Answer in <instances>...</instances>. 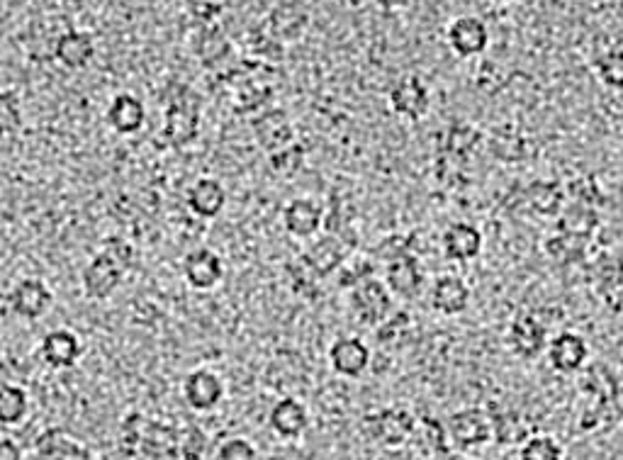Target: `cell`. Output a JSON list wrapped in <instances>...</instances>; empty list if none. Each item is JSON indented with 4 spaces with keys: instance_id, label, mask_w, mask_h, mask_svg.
<instances>
[{
    "instance_id": "obj_1",
    "label": "cell",
    "mask_w": 623,
    "mask_h": 460,
    "mask_svg": "<svg viewBox=\"0 0 623 460\" xmlns=\"http://www.w3.org/2000/svg\"><path fill=\"white\" fill-rule=\"evenodd\" d=\"M134 249L125 239H105L98 256L83 271V293L91 300H105L120 288V283L132 271Z\"/></svg>"
},
{
    "instance_id": "obj_2",
    "label": "cell",
    "mask_w": 623,
    "mask_h": 460,
    "mask_svg": "<svg viewBox=\"0 0 623 460\" xmlns=\"http://www.w3.org/2000/svg\"><path fill=\"white\" fill-rule=\"evenodd\" d=\"M200 98L193 88L176 86V91L166 95L164 139L168 147L185 149L198 139L200 132Z\"/></svg>"
},
{
    "instance_id": "obj_3",
    "label": "cell",
    "mask_w": 623,
    "mask_h": 460,
    "mask_svg": "<svg viewBox=\"0 0 623 460\" xmlns=\"http://www.w3.org/2000/svg\"><path fill=\"white\" fill-rule=\"evenodd\" d=\"M363 429L380 446L397 448L412 436L414 419L404 409H380V412H373L370 417L363 419Z\"/></svg>"
},
{
    "instance_id": "obj_4",
    "label": "cell",
    "mask_w": 623,
    "mask_h": 460,
    "mask_svg": "<svg viewBox=\"0 0 623 460\" xmlns=\"http://www.w3.org/2000/svg\"><path fill=\"white\" fill-rule=\"evenodd\" d=\"M351 307L363 324H380L390 317L392 300L385 285L368 276L351 288Z\"/></svg>"
},
{
    "instance_id": "obj_5",
    "label": "cell",
    "mask_w": 623,
    "mask_h": 460,
    "mask_svg": "<svg viewBox=\"0 0 623 460\" xmlns=\"http://www.w3.org/2000/svg\"><path fill=\"white\" fill-rule=\"evenodd\" d=\"M492 414L487 409L470 407L456 412L448 419V434L458 448H475L490 441L492 436Z\"/></svg>"
},
{
    "instance_id": "obj_6",
    "label": "cell",
    "mask_w": 623,
    "mask_h": 460,
    "mask_svg": "<svg viewBox=\"0 0 623 460\" xmlns=\"http://www.w3.org/2000/svg\"><path fill=\"white\" fill-rule=\"evenodd\" d=\"M8 302H10V310L18 314V317L35 322V319L44 317V314L52 310L54 295H52V290L47 288V283H42V280L25 278L15 285L13 293H10L8 297Z\"/></svg>"
},
{
    "instance_id": "obj_7",
    "label": "cell",
    "mask_w": 623,
    "mask_h": 460,
    "mask_svg": "<svg viewBox=\"0 0 623 460\" xmlns=\"http://www.w3.org/2000/svg\"><path fill=\"white\" fill-rule=\"evenodd\" d=\"M349 246L351 241L336 237V234L317 239L310 249L302 254V266H305V271H310L314 278L329 276V273H334L336 268L344 263L346 254H349Z\"/></svg>"
},
{
    "instance_id": "obj_8",
    "label": "cell",
    "mask_w": 623,
    "mask_h": 460,
    "mask_svg": "<svg viewBox=\"0 0 623 460\" xmlns=\"http://www.w3.org/2000/svg\"><path fill=\"white\" fill-rule=\"evenodd\" d=\"M35 456L37 460H98L88 446L76 441L66 431L44 429L35 441Z\"/></svg>"
},
{
    "instance_id": "obj_9",
    "label": "cell",
    "mask_w": 623,
    "mask_h": 460,
    "mask_svg": "<svg viewBox=\"0 0 623 460\" xmlns=\"http://www.w3.org/2000/svg\"><path fill=\"white\" fill-rule=\"evenodd\" d=\"M448 44L458 56H477L490 44V30L480 18L463 15L456 18L448 27Z\"/></svg>"
},
{
    "instance_id": "obj_10",
    "label": "cell",
    "mask_w": 623,
    "mask_h": 460,
    "mask_svg": "<svg viewBox=\"0 0 623 460\" xmlns=\"http://www.w3.org/2000/svg\"><path fill=\"white\" fill-rule=\"evenodd\" d=\"M183 397L188 407H193L195 412H210V409L220 405L224 397L220 375H215L212 370H195V373L185 378Z\"/></svg>"
},
{
    "instance_id": "obj_11",
    "label": "cell",
    "mask_w": 623,
    "mask_h": 460,
    "mask_svg": "<svg viewBox=\"0 0 623 460\" xmlns=\"http://www.w3.org/2000/svg\"><path fill=\"white\" fill-rule=\"evenodd\" d=\"M183 276L188 280L190 288L212 290L224 276L222 258L210 249L190 251L183 261Z\"/></svg>"
},
{
    "instance_id": "obj_12",
    "label": "cell",
    "mask_w": 623,
    "mask_h": 460,
    "mask_svg": "<svg viewBox=\"0 0 623 460\" xmlns=\"http://www.w3.org/2000/svg\"><path fill=\"white\" fill-rule=\"evenodd\" d=\"M254 137L263 149L275 154V151L293 144V122H290V117L283 110H268L254 120Z\"/></svg>"
},
{
    "instance_id": "obj_13",
    "label": "cell",
    "mask_w": 623,
    "mask_h": 460,
    "mask_svg": "<svg viewBox=\"0 0 623 460\" xmlns=\"http://www.w3.org/2000/svg\"><path fill=\"white\" fill-rule=\"evenodd\" d=\"M329 363L344 378H358L370 363V349L356 336H341L331 344Z\"/></svg>"
},
{
    "instance_id": "obj_14",
    "label": "cell",
    "mask_w": 623,
    "mask_h": 460,
    "mask_svg": "<svg viewBox=\"0 0 623 460\" xmlns=\"http://www.w3.org/2000/svg\"><path fill=\"white\" fill-rule=\"evenodd\" d=\"M39 353H42V361L49 368L64 370L74 368L76 361L81 358V341L74 332L69 329H54L42 339L39 344Z\"/></svg>"
},
{
    "instance_id": "obj_15",
    "label": "cell",
    "mask_w": 623,
    "mask_h": 460,
    "mask_svg": "<svg viewBox=\"0 0 623 460\" xmlns=\"http://www.w3.org/2000/svg\"><path fill=\"white\" fill-rule=\"evenodd\" d=\"M390 105L397 115L409 117V120H419L429 110V91L419 81V76H404L392 86Z\"/></svg>"
},
{
    "instance_id": "obj_16",
    "label": "cell",
    "mask_w": 623,
    "mask_h": 460,
    "mask_svg": "<svg viewBox=\"0 0 623 460\" xmlns=\"http://www.w3.org/2000/svg\"><path fill=\"white\" fill-rule=\"evenodd\" d=\"M594 280L604 305L614 314H623V261L619 256H602L594 263Z\"/></svg>"
},
{
    "instance_id": "obj_17",
    "label": "cell",
    "mask_w": 623,
    "mask_h": 460,
    "mask_svg": "<svg viewBox=\"0 0 623 460\" xmlns=\"http://www.w3.org/2000/svg\"><path fill=\"white\" fill-rule=\"evenodd\" d=\"M54 56L66 69H83L86 64H91V59L95 56V39L91 32L83 30L64 32V35L56 39Z\"/></svg>"
},
{
    "instance_id": "obj_18",
    "label": "cell",
    "mask_w": 623,
    "mask_h": 460,
    "mask_svg": "<svg viewBox=\"0 0 623 460\" xmlns=\"http://www.w3.org/2000/svg\"><path fill=\"white\" fill-rule=\"evenodd\" d=\"M387 285L400 297H414L422 288V271H419L417 258L407 251L390 256L387 261Z\"/></svg>"
},
{
    "instance_id": "obj_19",
    "label": "cell",
    "mask_w": 623,
    "mask_h": 460,
    "mask_svg": "<svg viewBox=\"0 0 623 460\" xmlns=\"http://www.w3.org/2000/svg\"><path fill=\"white\" fill-rule=\"evenodd\" d=\"M546 339V327L538 319L529 317V314L516 319L512 329H509V344H512L516 356L521 358L541 356V351L546 349Z\"/></svg>"
},
{
    "instance_id": "obj_20",
    "label": "cell",
    "mask_w": 623,
    "mask_h": 460,
    "mask_svg": "<svg viewBox=\"0 0 623 460\" xmlns=\"http://www.w3.org/2000/svg\"><path fill=\"white\" fill-rule=\"evenodd\" d=\"M224 205H227V190L217 178H200L188 190V207L205 220L220 215Z\"/></svg>"
},
{
    "instance_id": "obj_21",
    "label": "cell",
    "mask_w": 623,
    "mask_h": 460,
    "mask_svg": "<svg viewBox=\"0 0 623 460\" xmlns=\"http://www.w3.org/2000/svg\"><path fill=\"white\" fill-rule=\"evenodd\" d=\"M587 358V344L582 336L565 332L555 336L548 349V361L558 373H575L582 368Z\"/></svg>"
},
{
    "instance_id": "obj_22",
    "label": "cell",
    "mask_w": 623,
    "mask_h": 460,
    "mask_svg": "<svg viewBox=\"0 0 623 460\" xmlns=\"http://www.w3.org/2000/svg\"><path fill=\"white\" fill-rule=\"evenodd\" d=\"M147 120V108L134 95L122 93L117 95L108 108V125L117 134H137Z\"/></svg>"
},
{
    "instance_id": "obj_23",
    "label": "cell",
    "mask_w": 623,
    "mask_h": 460,
    "mask_svg": "<svg viewBox=\"0 0 623 460\" xmlns=\"http://www.w3.org/2000/svg\"><path fill=\"white\" fill-rule=\"evenodd\" d=\"M283 224L293 237L307 239L314 237L322 227V210L317 203L307 198H297L293 203L285 205L283 210Z\"/></svg>"
},
{
    "instance_id": "obj_24",
    "label": "cell",
    "mask_w": 623,
    "mask_h": 460,
    "mask_svg": "<svg viewBox=\"0 0 623 460\" xmlns=\"http://www.w3.org/2000/svg\"><path fill=\"white\" fill-rule=\"evenodd\" d=\"M307 409L295 397H283L268 414V424L283 439H295L307 429Z\"/></svg>"
},
{
    "instance_id": "obj_25",
    "label": "cell",
    "mask_w": 623,
    "mask_h": 460,
    "mask_svg": "<svg viewBox=\"0 0 623 460\" xmlns=\"http://www.w3.org/2000/svg\"><path fill=\"white\" fill-rule=\"evenodd\" d=\"M178 434H181V429H176V426L164 422H149L147 431H144L139 456L154 460L178 458Z\"/></svg>"
},
{
    "instance_id": "obj_26",
    "label": "cell",
    "mask_w": 623,
    "mask_h": 460,
    "mask_svg": "<svg viewBox=\"0 0 623 460\" xmlns=\"http://www.w3.org/2000/svg\"><path fill=\"white\" fill-rule=\"evenodd\" d=\"M482 249V234L480 229L473 227L468 222H458L453 227H448V232L443 234V251L453 261H470L480 254Z\"/></svg>"
},
{
    "instance_id": "obj_27",
    "label": "cell",
    "mask_w": 623,
    "mask_h": 460,
    "mask_svg": "<svg viewBox=\"0 0 623 460\" xmlns=\"http://www.w3.org/2000/svg\"><path fill=\"white\" fill-rule=\"evenodd\" d=\"M470 290L463 280L456 276H443L436 280L434 290H431V305L441 314H460L468 307Z\"/></svg>"
},
{
    "instance_id": "obj_28",
    "label": "cell",
    "mask_w": 623,
    "mask_h": 460,
    "mask_svg": "<svg viewBox=\"0 0 623 460\" xmlns=\"http://www.w3.org/2000/svg\"><path fill=\"white\" fill-rule=\"evenodd\" d=\"M597 224H599V215L594 212L592 205L572 203L568 210L560 212L558 232L570 234V237H577V239H589L594 229H597Z\"/></svg>"
},
{
    "instance_id": "obj_29",
    "label": "cell",
    "mask_w": 623,
    "mask_h": 460,
    "mask_svg": "<svg viewBox=\"0 0 623 460\" xmlns=\"http://www.w3.org/2000/svg\"><path fill=\"white\" fill-rule=\"evenodd\" d=\"M524 200L538 215H555L563 207V190L553 181H533L526 188Z\"/></svg>"
},
{
    "instance_id": "obj_30",
    "label": "cell",
    "mask_w": 623,
    "mask_h": 460,
    "mask_svg": "<svg viewBox=\"0 0 623 460\" xmlns=\"http://www.w3.org/2000/svg\"><path fill=\"white\" fill-rule=\"evenodd\" d=\"M229 49H232V44H229V39L217 27L202 30L198 44H195V52H198L202 66H207V69H215L220 61L227 59Z\"/></svg>"
},
{
    "instance_id": "obj_31",
    "label": "cell",
    "mask_w": 623,
    "mask_h": 460,
    "mask_svg": "<svg viewBox=\"0 0 623 460\" xmlns=\"http://www.w3.org/2000/svg\"><path fill=\"white\" fill-rule=\"evenodd\" d=\"M27 407L30 402H27V392L22 387L10 383L0 385V424H20L25 419Z\"/></svg>"
},
{
    "instance_id": "obj_32",
    "label": "cell",
    "mask_w": 623,
    "mask_h": 460,
    "mask_svg": "<svg viewBox=\"0 0 623 460\" xmlns=\"http://www.w3.org/2000/svg\"><path fill=\"white\" fill-rule=\"evenodd\" d=\"M587 249V239H577L570 237V234H555L546 241V251L548 256L553 258L555 263L560 266H572V263H580L585 258Z\"/></svg>"
},
{
    "instance_id": "obj_33",
    "label": "cell",
    "mask_w": 623,
    "mask_h": 460,
    "mask_svg": "<svg viewBox=\"0 0 623 460\" xmlns=\"http://www.w3.org/2000/svg\"><path fill=\"white\" fill-rule=\"evenodd\" d=\"M22 127V108L20 98L13 91L0 93V147L5 142H13L15 134Z\"/></svg>"
},
{
    "instance_id": "obj_34",
    "label": "cell",
    "mask_w": 623,
    "mask_h": 460,
    "mask_svg": "<svg viewBox=\"0 0 623 460\" xmlns=\"http://www.w3.org/2000/svg\"><path fill=\"white\" fill-rule=\"evenodd\" d=\"M151 419L144 417V414H129V417L122 422L120 434H117V443H120V451L125 456H137L139 448H142L144 431H147Z\"/></svg>"
},
{
    "instance_id": "obj_35",
    "label": "cell",
    "mask_w": 623,
    "mask_h": 460,
    "mask_svg": "<svg viewBox=\"0 0 623 460\" xmlns=\"http://www.w3.org/2000/svg\"><path fill=\"white\" fill-rule=\"evenodd\" d=\"M207 451V436L198 426H188L178 434V460H202Z\"/></svg>"
},
{
    "instance_id": "obj_36",
    "label": "cell",
    "mask_w": 623,
    "mask_h": 460,
    "mask_svg": "<svg viewBox=\"0 0 623 460\" xmlns=\"http://www.w3.org/2000/svg\"><path fill=\"white\" fill-rule=\"evenodd\" d=\"M477 142H480V132H477V129H473L470 125H456V127H451V132H448L446 149H448V154L460 156V159H463L465 154H470V151L477 147Z\"/></svg>"
},
{
    "instance_id": "obj_37",
    "label": "cell",
    "mask_w": 623,
    "mask_h": 460,
    "mask_svg": "<svg viewBox=\"0 0 623 460\" xmlns=\"http://www.w3.org/2000/svg\"><path fill=\"white\" fill-rule=\"evenodd\" d=\"M302 161H305V149H302L300 144H290V147L275 151V154L271 156L273 171L285 178L295 176V173L302 168Z\"/></svg>"
},
{
    "instance_id": "obj_38",
    "label": "cell",
    "mask_w": 623,
    "mask_h": 460,
    "mask_svg": "<svg viewBox=\"0 0 623 460\" xmlns=\"http://www.w3.org/2000/svg\"><path fill=\"white\" fill-rule=\"evenodd\" d=\"M521 460H560L563 458V451L550 436H533L524 443L521 448Z\"/></svg>"
},
{
    "instance_id": "obj_39",
    "label": "cell",
    "mask_w": 623,
    "mask_h": 460,
    "mask_svg": "<svg viewBox=\"0 0 623 460\" xmlns=\"http://www.w3.org/2000/svg\"><path fill=\"white\" fill-rule=\"evenodd\" d=\"M597 69L606 86L623 88V52L621 49L604 54L602 59L597 61Z\"/></svg>"
},
{
    "instance_id": "obj_40",
    "label": "cell",
    "mask_w": 623,
    "mask_h": 460,
    "mask_svg": "<svg viewBox=\"0 0 623 460\" xmlns=\"http://www.w3.org/2000/svg\"><path fill=\"white\" fill-rule=\"evenodd\" d=\"M492 151L502 161H521L524 159V139L519 134H495L492 137Z\"/></svg>"
},
{
    "instance_id": "obj_41",
    "label": "cell",
    "mask_w": 623,
    "mask_h": 460,
    "mask_svg": "<svg viewBox=\"0 0 623 460\" xmlns=\"http://www.w3.org/2000/svg\"><path fill=\"white\" fill-rule=\"evenodd\" d=\"M217 460H258V456L256 448L246 439H229L217 451Z\"/></svg>"
},
{
    "instance_id": "obj_42",
    "label": "cell",
    "mask_w": 623,
    "mask_h": 460,
    "mask_svg": "<svg viewBox=\"0 0 623 460\" xmlns=\"http://www.w3.org/2000/svg\"><path fill=\"white\" fill-rule=\"evenodd\" d=\"M0 460H22L18 443L13 439H0Z\"/></svg>"
}]
</instances>
